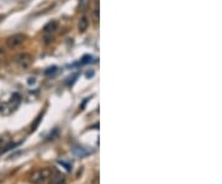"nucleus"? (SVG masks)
Listing matches in <instances>:
<instances>
[{"label":"nucleus","mask_w":222,"mask_h":184,"mask_svg":"<svg viewBox=\"0 0 222 184\" xmlns=\"http://www.w3.org/2000/svg\"><path fill=\"white\" fill-rule=\"evenodd\" d=\"M90 56H85L84 58H83V61H82V63H88V62H90Z\"/></svg>","instance_id":"10"},{"label":"nucleus","mask_w":222,"mask_h":184,"mask_svg":"<svg viewBox=\"0 0 222 184\" xmlns=\"http://www.w3.org/2000/svg\"><path fill=\"white\" fill-rule=\"evenodd\" d=\"M56 72H57V67H56V66H53V67L47 68V69L45 71V74H46V75H51V74L56 73Z\"/></svg>","instance_id":"8"},{"label":"nucleus","mask_w":222,"mask_h":184,"mask_svg":"<svg viewBox=\"0 0 222 184\" xmlns=\"http://www.w3.org/2000/svg\"><path fill=\"white\" fill-rule=\"evenodd\" d=\"M73 152H74L77 156H79V157H84V156H87V154L90 153V151H87L85 148H82V147L73 148Z\"/></svg>","instance_id":"7"},{"label":"nucleus","mask_w":222,"mask_h":184,"mask_svg":"<svg viewBox=\"0 0 222 184\" xmlns=\"http://www.w3.org/2000/svg\"><path fill=\"white\" fill-rule=\"evenodd\" d=\"M35 83V78H30L29 79V84H33Z\"/></svg>","instance_id":"12"},{"label":"nucleus","mask_w":222,"mask_h":184,"mask_svg":"<svg viewBox=\"0 0 222 184\" xmlns=\"http://www.w3.org/2000/svg\"><path fill=\"white\" fill-rule=\"evenodd\" d=\"M15 62L19 64V67L21 68H29L32 63V57L29 53H20L15 57Z\"/></svg>","instance_id":"2"},{"label":"nucleus","mask_w":222,"mask_h":184,"mask_svg":"<svg viewBox=\"0 0 222 184\" xmlns=\"http://www.w3.org/2000/svg\"><path fill=\"white\" fill-rule=\"evenodd\" d=\"M88 26H89V20H88V17H82L80 19V21H79V24H78V30L80 31V32H85L87 31V29H88Z\"/></svg>","instance_id":"5"},{"label":"nucleus","mask_w":222,"mask_h":184,"mask_svg":"<svg viewBox=\"0 0 222 184\" xmlns=\"http://www.w3.org/2000/svg\"><path fill=\"white\" fill-rule=\"evenodd\" d=\"M58 26H59L58 21H56V20H52V21H50L48 24H46V25H45V27H43V32H45V34L53 32V31H56V30L58 29Z\"/></svg>","instance_id":"4"},{"label":"nucleus","mask_w":222,"mask_h":184,"mask_svg":"<svg viewBox=\"0 0 222 184\" xmlns=\"http://www.w3.org/2000/svg\"><path fill=\"white\" fill-rule=\"evenodd\" d=\"M17 146V144H10V145H7L6 147L4 148V149H1V153H5V152H7V151H10L11 148L16 147Z\"/></svg>","instance_id":"9"},{"label":"nucleus","mask_w":222,"mask_h":184,"mask_svg":"<svg viewBox=\"0 0 222 184\" xmlns=\"http://www.w3.org/2000/svg\"><path fill=\"white\" fill-rule=\"evenodd\" d=\"M48 176H50V169H42V171L36 172V173L32 176L31 181L33 183H41V182H43L46 178H48Z\"/></svg>","instance_id":"3"},{"label":"nucleus","mask_w":222,"mask_h":184,"mask_svg":"<svg viewBox=\"0 0 222 184\" xmlns=\"http://www.w3.org/2000/svg\"><path fill=\"white\" fill-rule=\"evenodd\" d=\"M25 38H26V36L22 35V34H15V35H12V36L7 37V40H6V46H7L9 48H16V47H19L20 45L24 43Z\"/></svg>","instance_id":"1"},{"label":"nucleus","mask_w":222,"mask_h":184,"mask_svg":"<svg viewBox=\"0 0 222 184\" xmlns=\"http://www.w3.org/2000/svg\"><path fill=\"white\" fill-rule=\"evenodd\" d=\"M94 16H95V19H96V20L99 19V9H97V7H96V9H95V11H94Z\"/></svg>","instance_id":"11"},{"label":"nucleus","mask_w":222,"mask_h":184,"mask_svg":"<svg viewBox=\"0 0 222 184\" xmlns=\"http://www.w3.org/2000/svg\"><path fill=\"white\" fill-rule=\"evenodd\" d=\"M51 184H65V177L61 173H57L52 181H51Z\"/></svg>","instance_id":"6"}]
</instances>
